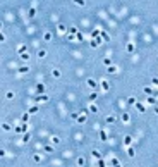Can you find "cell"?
Listing matches in <instances>:
<instances>
[{
  "label": "cell",
  "mask_w": 158,
  "mask_h": 167,
  "mask_svg": "<svg viewBox=\"0 0 158 167\" xmlns=\"http://www.w3.org/2000/svg\"><path fill=\"white\" fill-rule=\"evenodd\" d=\"M155 112H156V114H158V107H156V109H155Z\"/></svg>",
  "instance_id": "cell-48"
},
{
  "label": "cell",
  "mask_w": 158,
  "mask_h": 167,
  "mask_svg": "<svg viewBox=\"0 0 158 167\" xmlns=\"http://www.w3.org/2000/svg\"><path fill=\"white\" fill-rule=\"evenodd\" d=\"M103 64H105L107 67H108V66H112V59H110V57H107V59H103Z\"/></svg>",
  "instance_id": "cell-40"
},
{
  "label": "cell",
  "mask_w": 158,
  "mask_h": 167,
  "mask_svg": "<svg viewBox=\"0 0 158 167\" xmlns=\"http://www.w3.org/2000/svg\"><path fill=\"white\" fill-rule=\"evenodd\" d=\"M76 164H77L79 167H81V165H84V159H83V157H77V160H76Z\"/></svg>",
  "instance_id": "cell-33"
},
{
  "label": "cell",
  "mask_w": 158,
  "mask_h": 167,
  "mask_svg": "<svg viewBox=\"0 0 158 167\" xmlns=\"http://www.w3.org/2000/svg\"><path fill=\"white\" fill-rule=\"evenodd\" d=\"M100 140H102V141H107V140H108V134H107V131H103V129L100 131Z\"/></svg>",
  "instance_id": "cell-13"
},
{
  "label": "cell",
  "mask_w": 158,
  "mask_h": 167,
  "mask_svg": "<svg viewBox=\"0 0 158 167\" xmlns=\"http://www.w3.org/2000/svg\"><path fill=\"white\" fill-rule=\"evenodd\" d=\"M41 159H43V157L40 155V153H34V155H33V162H34V164H40V162H41Z\"/></svg>",
  "instance_id": "cell-12"
},
{
  "label": "cell",
  "mask_w": 158,
  "mask_h": 167,
  "mask_svg": "<svg viewBox=\"0 0 158 167\" xmlns=\"http://www.w3.org/2000/svg\"><path fill=\"white\" fill-rule=\"evenodd\" d=\"M96 98H98V93H96V91H93V93L89 95V100H91V102H95Z\"/></svg>",
  "instance_id": "cell-39"
},
{
  "label": "cell",
  "mask_w": 158,
  "mask_h": 167,
  "mask_svg": "<svg viewBox=\"0 0 158 167\" xmlns=\"http://www.w3.org/2000/svg\"><path fill=\"white\" fill-rule=\"evenodd\" d=\"M43 38H45V42H50V40H52V33H48V31H47V33L43 34Z\"/></svg>",
  "instance_id": "cell-34"
},
{
  "label": "cell",
  "mask_w": 158,
  "mask_h": 167,
  "mask_svg": "<svg viewBox=\"0 0 158 167\" xmlns=\"http://www.w3.org/2000/svg\"><path fill=\"white\" fill-rule=\"evenodd\" d=\"M86 84H88L89 88H96V81H95L93 78H88V79H86Z\"/></svg>",
  "instance_id": "cell-7"
},
{
  "label": "cell",
  "mask_w": 158,
  "mask_h": 167,
  "mask_svg": "<svg viewBox=\"0 0 158 167\" xmlns=\"http://www.w3.org/2000/svg\"><path fill=\"white\" fill-rule=\"evenodd\" d=\"M5 98H7V100H12V98H14V93H12V91H7V93H5Z\"/></svg>",
  "instance_id": "cell-41"
},
{
  "label": "cell",
  "mask_w": 158,
  "mask_h": 167,
  "mask_svg": "<svg viewBox=\"0 0 158 167\" xmlns=\"http://www.w3.org/2000/svg\"><path fill=\"white\" fill-rule=\"evenodd\" d=\"M100 33H102V31H98V29H96V31H93L91 36H93V38H98V36H100Z\"/></svg>",
  "instance_id": "cell-43"
},
{
  "label": "cell",
  "mask_w": 158,
  "mask_h": 167,
  "mask_svg": "<svg viewBox=\"0 0 158 167\" xmlns=\"http://www.w3.org/2000/svg\"><path fill=\"white\" fill-rule=\"evenodd\" d=\"M91 155H93V159H96V160H98V159H102V153L98 152L96 148H93V150H91Z\"/></svg>",
  "instance_id": "cell-9"
},
{
  "label": "cell",
  "mask_w": 158,
  "mask_h": 167,
  "mask_svg": "<svg viewBox=\"0 0 158 167\" xmlns=\"http://www.w3.org/2000/svg\"><path fill=\"white\" fill-rule=\"evenodd\" d=\"M29 114H36L38 112V105H33V107H29V110H28Z\"/></svg>",
  "instance_id": "cell-26"
},
{
  "label": "cell",
  "mask_w": 158,
  "mask_h": 167,
  "mask_svg": "<svg viewBox=\"0 0 158 167\" xmlns=\"http://www.w3.org/2000/svg\"><path fill=\"white\" fill-rule=\"evenodd\" d=\"M110 164H112V165H120V160H118V159H115V157H113V159L110 160Z\"/></svg>",
  "instance_id": "cell-38"
},
{
  "label": "cell",
  "mask_w": 158,
  "mask_h": 167,
  "mask_svg": "<svg viewBox=\"0 0 158 167\" xmlns=\"http://www.w3.org/2000/svg\"><path fill=\"white\" fill-rule=\"evenodd\" d=\"M67 40H69V42H74V40H76V34H71V33H69V34H67Z\"/></svg>",
  "instance_id": "cell-42"
},
{
  "label": "cell",
  "mask_w": 158,
  "mask_h": 167,
  "mask_svg": "<svg viewBox=\"0 0 158 167\" xmlns=\"http://www.w3.org/2000/svg\"><path fill=\"white\" fill-rule=\"evenodd\" d=\"M98 165H100V167H103V165H105V162H103L102 159H98Z\"/></svg>",
  "instance_id": "cell-47"
},
{
  "label": "cell",
  "mask_w": 158,
  "mask_h": 167,
  "mask_svg": "<svg viewBox=\"0 0 158 167\" xmlns=\"http://www.w3.org/2000/svg\"><path fill=\"white\" fill-rule=\"evenodd\" d=\"M88 110H91V112H98V107H96L95 103H91V105L88 107Z\"/></svg>",
  "instance_id": "cell-35"
},
{
  "label": "cell",
  "mask_w": 158,
  "mask_h": 167,
  "mask_svg": "<svg viewBox=\"0 0 158 167\" xmlns=\"http://www.w3.org/2000/svg\"><path fill=\"white\" fill-rule=\"evenodd\" d=\"M129 103H131V105H134V103H136V98H134V97H131V98H129Z\"/></svg>",
  "instance_id": "cell-46"
},
{
  "label": "cell",
  "mask_w": 158,
  "mask_h": 167,
  "mask_svg": "<svg viewBox=\"0 0 158 167\" xmlns=\"http://www.w3.org/2000/svg\"><path fill=\"white\" fill-rule=\"evenodd\" d=\"M146 102H148L150 105H156V98H155V97H151V95H150V98H148Z\"/></svg>",
  "instance_id": "cell-24"
},
{
  "label": "cell",
  "mask_w": 158,
  "mask_h": 167,
  "mask_svg": "<svg viewBox=\"0 0 158 167\" xmlns=\"http://www.w3.org/2000/svg\"><path fill=\"white\" fill-rule=\"evenodd\" d=\"M108 124H112V122H115V116L113 114H110V116H107V119H105Z\"/></svg>",
  "instance_id": "cell-19"
},
{
  "label": "cell",
  "mask_w": 158,
  "mask_h": 167,
  "mask_svg": "<svg viewBox=\"0 0 158 167\" xmlns=\"http://www.w3.org/2000/svg\"><path fill=\"white\" fill-rule=\"evenodd\" d=\"M134 107L137 109V110H139V112H144V110H146V107L141 103V100H136V103H134Z\"/></svg>",
  "instance_id": "cell-3"
},
{
  "label": "cell",
  "mask_w": 158,
  "mask_h": 167,
  "mask_svg": "<svg viewBox=\"0 0 158 167\" xmlns=\"http://www.w3.org/2000/svg\"><path fill=\"white\" fill-rule=\"evenodd\" d=\"M131 145H132V136L126 134L124 136V146H131Z\"/></svg>",
  "instance_id": "cell-5"
},
{
  "label": "cell",
  "mask_w": 158,
  "mask_h": 167,
  "mask_svg": "<svg viewBox=\"0 0 158 167\" xmlns=\"http://www.w3.org/2000/svg\"><path fill=\"white\" fill-rule=\"evenodd\" d=\"M77 31H79V29H77L76 26H71V28H69V33H71V34H77Z\"/></svg>",
  "instance_id": "cell-31"
},
{
  "label": "cell",
  "mask_w": 158,
  "mask_h": 167,
  "mask_svg": "<svg viewBox=\"0 0 158 167\" xmlns=\"http://www.w3.org/2000/svg\"><path fill=\"white\" fill-rule=\"evenodd\" d=\"M77 122H79V124L86 122V114H84V112H81V114H79V117H77Z\"/></svg>",
  "instance_id": "cell-11"
},
{
  "label": "cell",
  "mask_w": 158,
  "mask_h": 167,
  "mask_svg": "<svg viewBox=\"0 0 158 167\" xmlns=\"http://www.w3.org/2000/svg\"><path fill=\"white\" fill-rule=\"evenodd\" d=\"M36 93H45V84L43 83H38L36 84Z\"/></svg>",
  "instance_id": "cell-6"
},
{
  "label": "cell",
  "mask_w": 158,
  "mask_h": 167,
  "mask_svg": "<svg viewBox=\"0 0 158 167\" xmlns=\"http://www.w3.org/2000/svg\"><path fill=\"white\" fill-rule=\"evenodd\" d=\"M34 14H36V9H34V7H31V9L28 10V16H29V17H34Z\"/></svg>",
  "instance_id": "cell-30"
},
{
  "label": "cell",
  "mask_w": 158,
  "mask_h": 167,
  "mask_svg": "<svg viewBox=\"0 0 158 167\" xmlns=\"http://www.w3.org/2000/svg\"><path fill=\"white\" fill-rule=\"evenodd\" d=\"M72 2H74L76 5H79V7H84V5H86V2H84V0H72Z\"/></svg>",
  "instance_id": "cell-21"
},
{
  "label": "cell",
  "mask_w": 158,
  "mask_h": 167,
  "mask_svg": "<svg viewBox=\"0 0 158 167\" xmlns=\"http://www.w3.org/2000/svg\"><path fill=\"white\" fill-rule=\"evenodd\" d=\"M45 152L47 153H52L53 152V145H45Z\"/></svg>",
  "instance_id": "cell-28"
},
{
  "label": "cell",
  "mask_w": 158,
  "mask_h": 167,
  "mask_svg": "<svg viewBox=\"0 0 158 167\" xmlns=\"http://www.w3.org/2000/svg\"><path fill=\"white\" fill-rule=\"evenodd\" d=\"M29 57H31V55H29L28 52H23V53H21V59H23V60H29Z\"/></svg>",
  "instance_id": "cell-25"
},
{
  "label": "cell",
  "mask_w": 158,
  "mask_h": 167,
  "mask_svg": "<svg viewBox=\"0 0 158 167\" xmlns=\"http://www.w3.org/2000/svg\"><path fill=\"white\" fill-rule=\"evenodd\" d=\"M29 140H31V134H29V131L23 133V140H21V141H23V143H28Z\"/></svg>",
  "instance_id": "cell-8"
},
{
  "label": "cell",
  "mask_w": 158,
  "mask_h": 167,
  "mask_svg": "<svg viewBox=\"0 0 158 167\" xmlns=\"http://www.w3.org/2000/svg\"><path fill=\"white\" fill-rule=\"evenodd\" d=\"M29 116H31L29 112H26V114H23V117H21V121H23V122H28V119H29Z\"/></svg>",
  "instance_id": "cell-32"
},
{
  "label": "cell",
  "mask_w": 158,
  "mask_h": 167,
  "mask_svg": "<svg viewBox=\"0 0 158 167\" xmlns=\"http://www.w3.org/2000/svg\"><path fill=\"white\" fill-rule=\"evenodd\" d=\"M120 121H122L124 124H127V122L131 121V116H129L127 112H122V116H120Z\"/></svg>",
  "instance_id": "cell-4"
},
{
  "label": "cell",
  "mask_w": 158,
  "mask_h": 167,
  "mask_svg": "<svg viewBox=\"0 0 158 167\" xmlns=\"http://www.w3.org/2000/svg\"><path fill=\"white\" fill-rule=\"evenodd\" d=\"M79 114H81V110H79V112H72V114H71V119H72V121H77Z\"/></svg>",
  "instance_id": "cell-29"
},
{
  "label": "cell",
  "mask_w": 158,
  "mask_h": 167,
  "mask_svg": "<svg viewBox=\"0 0 158 167\" xmlns=\"http://www.w3.org/2000/svg\"><path fill=\"white\" fill-rule=\"evenodd\" d=\"M17 71H19V72H21V74H26V72H28V71H31V69H29L28 66H23V67H19Z\"/></svg>",
  "instance_id": "cell-17"
},
{
  "label": "cell",
  "mask_w": 158,
  "mask_h": 167,
  "mask_svg": "<svg viewBox=\"0 0 158 167\" xmlns=\"http://www.w3.org/2000/svg\"><path fill=\"white\" fill-rule=\"evenodd\" d=\"M102 90H103V91H108V90H110V83H108V81H102Z\"/></svg>",
  "instance_id": "cell-15"
},
{
  "label": "cell",
  "mask_w": 158,
  "mask_h": 167,
  "mask_svg": "<svg viewBox=\"0 0 158 167\" xmlns=\"http://www.w3.org/2000/svg\"><path fill=\"white\" fill-rule=\"evenodd\" d=\"M2 129H4V131H10V129H12V127H10V124H7V122H4V124H2Z\"/></svg>",
  "instance_id": "cell-36"
},
{
  "label": "cell",
  "mask_w": 158,
  "mask_h": 167,
  "mask_svg": "<svg viewBox=\"0 0 158 167\" xmlns=\"http://www.w3.org/2000/svg\"><path fill=\"white\" fill-rule=\"evenodd\" d=\"M151 83H153V86H158V78H153Z\"/></svg>",
  "instance_id": "cell-45"
},
{
  "label": "cell",
  "mask_w": 158,
  "mask_h": 167,
  "mask_svg": "<svg viewBox=\"0 0 158 167\" xmlns=\"http://www.w3.org/2000/svg\"><path fill=\"white\" fill-rule=\"evenodd\" d=\"M143 91H144L146 95H151V93H153V88H151V86H144V88H143Z\"/></svg>",
  "instance_id": "cell-20"
},
{
  "label": "cell",
  "mask_w": 158,
  "mask_h": 167,
  "mask_svg": "<svg viewBox=\"0 0 158 167\" xmlns=\"http://www.w3.org/2000/svg\"><path fill=\"white\" fill-rule=\"evenodd\" d=\"M126 148H127V155H129L131 159H134V157H136V152H134V148H132V146H126Z\"/></svg>",
  "instance_id": "cell-10"
},
{
  "label": "cell",
  "mask_w": 158,
  "mask_h": 167,
  "mask_svg": "<svg viewBox=\"0 0 158 167\" xmlns=\"http://www.w3.org/2000/svg\"><path fill=\"white\" fill-rule=\"evenodd\" d=\"M28 129H29V124H28V122H23L21 126H16V127H14V133H16V134H21V133H26Z\"/></svg>",
  "instance_id": "cell-1"
},
{
  "label": "cell",
  "mask_w": 158,
  "mask_h": 167,
  "mask_svg": "<svg viewBox=\"0 0 158 167\" xmlns=\"http://www.w3.org/2000/svg\"><path fill=\"white\" fill-rule=\"evenodd\" d=\"M107 72H108V74H115V72H117V67L112 64V66H108V67H107Z\"/></svg>",
  "instance_id": "cell-14"
},
{
  "label": "cell",
  "mask_w": 158,
  "mask_h": 167,
  "mask_svg": "<svg viewBox=\"0 0 158 167\" xmlns=\"http://www.w3.org/2000/svg\"><path fill=\"white\" fill-rule=\"evenodd\" d=\"M38 57H40V59H45V57H47V52H45V50H40V52H38Z\"/></svg>",
  "instance_id": "cell-37"
},
{
  "label": "cell",
  "mask_w": 158,
  "mask_h": 167,
  "mask_svg": "<svg viewBox=\"0 0 158 167\" xmlns=\"http://www.w3.org/2000/svg\"><path fill=\"white\" fill-rule=\"evenodd\" d=\"M57 29L60 31V33H65V31H69V28H65L64 24H58V26H57Z\"/></svg>",
  "instance_id": "cell-22"
},
{
  "label": "cell",
  "mask_w": 158,
  "mask_h": 167,
  "mask_svg": "<svg viewBox=\"0 0 158 167\" xmlns=\"http://www.w3.org/2000/svg\"><path fill=\"white\" fill-rule=\"evenodd\" d=\"M34 100H36V103H45V102H48V95L47 93H38Z\"/></svg>",
  "instance_id": "cell-2"
},
{
  "label": "cell",
  "mask_w": 158,
  "mask_h": 167,
  "mask_svg": "<svg viewBox=\"0 0 158 167\" xmlns=\"http://www.w3.org/2000/svg\"><path fill=\"white\" fill-rule=\"evenodd\" d=\"M100 36L103 38V42H108V40H110V36H108V34H107L105 31H102V33H100Z\"/></svg>",
  "instance_id": "cell-27"
},
{
  "label": "cell",
  "mask_w": 158,
  "mask_h": 167,
  "mask_svg": "<svg viewBox=\"0 0 158 167\" xmlns=\"http://www.w3.org/2000/svg\"><path fill=\"white\" fill-rule=\"evenodd\" d=\"M52 76H53V78H60V76H62V72L58 71V69H52Z\"/></svg>",
  "instance_id": "cell-16"
},
{
  "label": "cell",
  "mask_w": 158,
  "mask_h": 167,
  "mask_svg": "<svg viewBox=\"0 0 158 167\" xmlns=\"http://www.w3.org/2000/svg\"><path fill=\"white\" fill-rule=\"evenodd\" d=\"M50 141H52V145H58V143H60V138H58V136H52Z\"/></svg>",
  "instance_id": "cell-18"
},
{
  "label": "cell",
  "mask_w": 158,
  "mask_h": 167,
  "mask_svg": "<svg viewBox=\"0 0 158 167\" xmlns=\"http://www.w3.org/2000/svg\"><path fill=\"white\" fill-rule=\"evenodd\" d=\"M76 40H77V42H83V34L77 33V34H76Z\"/></svg>",
  "instance_id": "cell-44"
},
{
  "label": "cell",
  "mask_w": 158,
  "mask_h": 167,
  "mask_svg": "<svg viewBox=\"0 0 158 167\" xmlns=\"http://www.w3.org/2000/svg\"><path fill=\"white\" fill-rule=\"evenodd\" d=\"M126 50H127L129 53H132V52H134V43H127V47H126Z\"/></svg>",
  "instance_id": "cell-23"
}]
</instances>
